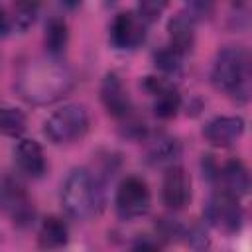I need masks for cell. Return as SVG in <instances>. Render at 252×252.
Returning <instances> with one entry per match:
<instances>
[{
    "label": "cell",
    "instance_id": "cell-1",
    "mask_svg": "<svg viewBox=\"0 0 252 252\" xmlns=\"http://www.w3.org/2000/svg\"><path fill=\"white\" fill-rule=\"evenodd\" d=\"M73 71L57 61V57L24 63L18 69L14 81L18 94L30 104H51L63 98L73 89Z\"/></svg>",
    "mask_w": 252,
    "mask_h": 252
},
{
    "label": "cell",
    "instance_id": "cell-2",
    "mask_svg": "<svg viewBox=\"0 0 252 252\" xmlns=\"http://www.w3.org/2000/svg\"><path fill=\"white\" fill-rule=\"evenodd\" d=\"M211 79L219 91L230 96L246 94L252 85V53L242 47H224L217 53Z\"/></svg>",
    "mask_w": 252,
    "mask_h": 252
},
{
    "label": "cell",
    "instance_id": "cell-3",
    "mask_svg": "<svg viewBox=\"0 0 252 252\" xmlns=\"http://www.w3.org/2000/svg\"><path fill=\"white\" fill-rule=\"evenodd\" d=\"M61 205H63L65 213L75 220H85L98 211L100 189L89 169L75 167L67 175V179L63 183Z\"/></svg>",
    "mask_w": 252,
    "mask_h": 252
},
{
    "label": "cell",
    "instance_id": "cell-4",
    "mask_svg": "<svg viewBox=\"0 0 252 252\" xmlns=\"http://www.w3.org/2000/svg\"><path fill=\"white\" fill-rule=\"evenodd\" d=\"M89 130V114L81 104H65L43 124V134L51 144H69L83 138Z\"/></svg>",
    "mask_w": 252,
    "mask_h": 252
},
{
    "label": "cell",
    "instance_id": "cell-5",
    "mask_svg": "<svg viewBox=\"0 0 252 252\" xmlns=\"http://www.w3.org/2000/svg\"><path fill=\"white\" fill-rule=\"evenodd\" d=\"M114 205H116L118 217L124 220H132V219L146 215L152 205V195H150L146 181L134 175L122 179L116 189Z\"/></svg>",
    "mask_w": 252,
    "mask_h": 252
},
{
    "label": "cell",
    "instance_id": "cell-6",
    "mask_svg": "<svg viewBox=\"0 0 252 252\" xmlns=\"http://www.w3.org/2000/svg\"><path fill=\"white\" fill-rule=\"evenodd\" d=\"M205 219L217 230L234 234L242 226V209L238 205V197L224 189L217 191L205 207Z\"/></svg>",
    "mask_w": 252,
    "mask_h": 252
},
{
    "label": "cell",
    "instance_id": "cell-7",
    "mask_svg": "<svg viewBox=\"0 0 252 252\" xmlns=\"http://www.w3.org/2000/svg\"><path fill=\"white\" fill-rule=\"evenodd\" d=\"M2 209L18 228L30 226L35 219V209L26 187L10 175L2 179Z\"/></svg>",
    "mask_w": 252,
    "mask_h": 252
},
{
    "label": "cell",
    "instance_id": "cell-8",
    "mask_svg": "<svg viewBox=\"0 0 252 252\" xmlns=\"http://www.w3.org/2000/svg\"><path fill=\"white\" fill-rule=\"evenodd\" d=\"M146 20L134 12L116 14L110 26V41L118 49H134L146 39Z\"/></svg>",
    "mask_w": 252,
    "mask_h": 252
},
{
    "label": "cell",
    "instance_id": "cell-9",
    "mask_svg": "<svg viewBox=\"0 0 252 252\" xmlns=\"http://www.w3.org/2000/svg\"><path fill=\"white\" fill-rule=\"evenodd\" d=\"M100 100L110 116L118 120H128L132 116L134 106H132L130 94L116 73L104 75L102 85H100Z\"/></svg>",
    "mask_w": 252,
    "mask_h": 252
},
{
    "label": "cell",
    "instance_id": "cell-10",
    "mask_svg": "<svg viewBox=\"0 0 252 252\" xmlns=\"http://www.w3.org/2000/svg\"><path fill=\"white\" fill-rule=\"evenodd\" d=\"M144 89L154 98V114L158 118L165 120V118H173L177 114L179 104H181V96L169 81L159 79V77H146Z\"/></svg>",
    "mask_w": 252,
    "mask_h": 252
},
{
    "label": "cell",
    "instance_id": "cell-11",
    "mask_svg": "<svg viewBox=\"0 0 252 252\" xmlns=\"http://www.w3.org/2000/svg\"><path fill=\"white\" fill-rule=\"evenodd\" d=\"M161 199L167 209L179 211L191 201V179L183 167L171 165L161 183Z\"/></svg>",
    "mask_w": 252,
    "mask_h": 252
},
{
    "label": "cell",
    "instance_id": "cell-12",
    "mask_svg": "<svg viewBox=\"0 0 252 252\" xmlns=\"http://www.w3.org/2000/svg\"><path fill=\"white\" fill-rule=\"evenodd\" d=\"M244 132V120L240 116H217L203 126L205 140L215 148L232 146Z\"/></svg>",
    "mask_w": 252,
    "mask_h": 252
},
{
    "label": "cell",
    "instance_id": "cell-13",
    "mask_svg": "<svg viewBox=\"0 0 252 252\" xmlns=\"http://www.w3.org/2000/svg\"><path fill=\"white\" fill-rule=\"evenodd\" d=\"M215 177L222 183V189L240 197V195H246L250 189H252V177H250V171L244 167L242 161L238 159H230L226 161L222 167L217 169Z\"/></svg>",
    "mask_w": 252,
    "mask_h": 252
},
{
    "label": "cell",
    "instance_id": "cell-14",
    "mask_svg": "<svg viewBox=\"0 0 252 252\" xmlns=\"http://www.w3.org/2000/svg\"><path fill=\"white\" fill-rule=\"evenodd\" d=\"M167 33H169V45H173L181 53H187L195 43V16L189 10L177 12L167 22Z\"/></svg>",
    "mask_w": 252,
    "mask_h": 252
},
{
    "label": "cell",
    "instance_id": "cell-15",
    "mask_svg": "<svg viewBox=\"0 0 252 252\" xmlns=\"http://www.w3.org/2000/svg\"><path fill=\"white\" fill-rule=\"evenodd\" d=\"M16 161L18 167L30 177H41L45 173V158L43 150L35 140H20L16 146Z\"/></svg>",
    "mask_w": 252,
    "mask_h": 252
},
{
    "label": "cell",
    "instance_id": "cell-16",
    "mask_svg": "<svg viewBox=\"0 0 252 252\" xmlns=\"http://www.w3.org/2000/svg\"><path fill=\"white\" fill-rule=\"evenodd\" d=\"M37 242L41 248H61L69 242V230L67 224L57 219V217H47L43 219L39 232H37Z\"/></svg>",
    "mask_w": 252,
    "mask_h": 252
},
{
    "label": "cell",
    "instance_id": "cell-17",
    "mask_svg": "<svg viewBox=\"0 0 252 252\" xmlns=\"http://www.w3.org/2000/svg\"><path fill=\"white\" fill-rule=\"evenodd\" d=\"M67 24L61 18H51L45 26V49L51 57H59L67 45Z\"/></svg>",
    "mask_w": 252,
    "mask_h": 252
},
{
    "label": "cell",
    "instance_id": "cell-18",
    "mask_svg": "<svg viewBox=\"0 0 252 252\" xmlns=\"http://www.w3.org/2000/svg\"><path fill=\"white\" fill-rule=\"evenodd\" d=\"M179 152H181V148H179V142L177 140L167 138V136H159L152 144L148 156H150V161L152 163L165 165V163H173L179 158Z\"/></svg>",
    "mask_w": 252,
    "mask_h": 252
},
{
    "label": "cell",
    "instance_id": "cell-19",
    "mask_svg": "<svg viewBox=\"0 0 252 252\" xmlns=\"http://www.w3.org/2000/svg\"><path fill=\"white\" fill-rule=\"evenodd\" d=\"M154 61L159 71H163L167 75H177V73H181V67H183V53L179 49H175L173 45H167L154 53Z\"/></svg>",
    "mask_w": 252,
    "mask_h": 252
},
{
    "label": "cell",
    "instance_id": "cell-20",
    "mask_svg": "<svg viewBox=\"0 0 252 252\" xmlns=\"http://www.w3.org/2000/svg\"><path fill=\"white\" fill-rule=\"evenodd\" d=\"M0 124H2V134H4V136L18 138V136L26 130V116H24V112H22L20 108L4 106V108H2Z\"/></svg>",
    "mask_w": 252,
    "mask_h": 252
},
{
    "label": "cell",
    "instance_id": "cell-21",
    "mask_svg": "<svg viewBox=\"0 0 252 252\" xmlns=\"http://www.w3.org/2000/svg\"><path fill=\"white\" fill-rule=\"evenodd\" d=\"M169 0H138V14L150 24V22H156L163 10L167 8Z\"/></svg>",
    "mask_w": 252,
    "mask_h": 252
},
{
    "label": "cell",
    "instance_id": "cell-22",
    "mask_svg": "<svg viewBox=\"0 0 252 252\" xmlns=\"http://www.w3.org/2000/svg\"><path fill=\"white\" fill-rule=\"evenodd\" d=\"M185 2H187L189 12H191L193 16H195V14H201V16L211 14L213 4H215V0H185Z\"/></svg>",
    "mask_w": 252,
    "mask_h": 252
},
{
    "label": "cell",
    "instance_id": "cell-23",
    "mask_svg": "<svg viewBox=\"0 0 252 252\" xmlns=\"http://www.w3.org/2000/svg\"><path fill=\"white\" fill-rule=\"evenodd\" d=\"M81 2H83V0H61V4H63L65 8H77Z\"/></svg>",
    "mask_w": 252,
    "mask_h": 252
}]
</instances>
